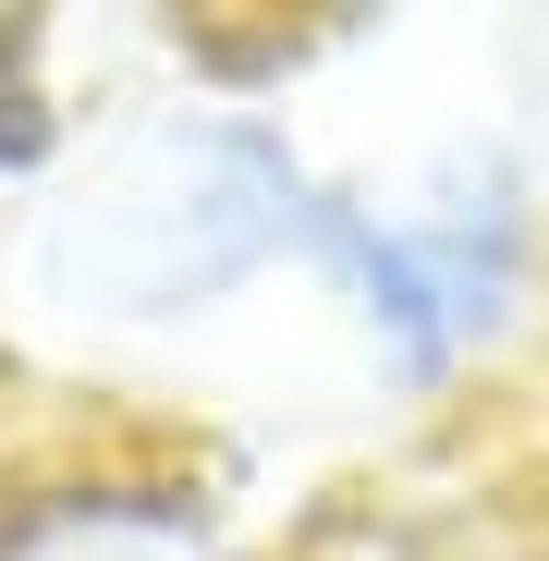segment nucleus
Instances as JSON below:
<instances>
[{"instance_id":"obj_1","label":"nucleus","mask_w":549,"mask_h":561,"mask_svg":"<svg viewBox=\"0 0 549 561\" xmlns=\"http://www.w3.org/2000/svg\"><path fill=\"white\" fill-rule=\"evenodd\" d=\"M306 220H318V183L268 123L159 111L85 159V183L37 232V268L85 318H196L268 256H294Z\"/></svg>"},{"instance_id":"obj_2","label":"nucleus","mask_w":549,"mask_h":561,"mask_svg":"<svg viewBox=\"0 0 549 561\" xmlns=\"http://www.w3.org/2000/svg\"><path fill=\"white\" fill-rule=\"evenodd\" d=\"M306 256L330 268L354 330L379 342V366L403 391H427L513 318V294H525V208H513V183H477V171H451L427 208L318 196Z\"/></svg>"},{"instance_id":"obj_4","label":"nucleus","mask_w":549,"mask_h":561,"mask_svg":"<svg viewBox=\"0 0 549 561\" xmlns=\"http://www.w3.org/2000/svg\"><path fill=\"white\" fill-rule=\"evenodd\" d=\"M37 159H49V99L25 73V37H0V183L37 171Z\"/></svg>"},{"instance_id":"obj_3","label":"nucleus","mask_w":549,"mask_h":561,"mask_svg":"<svg viewBox=\"0 0 549 561\" xmlns=\"http://www.w3.org/2000/svg\"><path fill=\"white\" fill-rule=\"evenodd\" d=\"M0 561H244L183 489H49L0 501Z\"/></svg>"}]
</instances>
